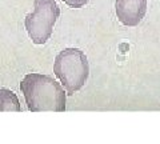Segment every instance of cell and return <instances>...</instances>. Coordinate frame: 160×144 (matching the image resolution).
Instances as JSON below:
<instances>
[{
    "instance_id": "1",
    "label": "cell",
    "mask_w": 160,
    "mask_h": 144,
    "mask_svg": "<svg viewBox=\"0 0 160 144\" xmlns=\"http://www.w3.org/2000/svg\"><path fill=\"white\" fill-rule=\"evenodd\" d=\"M27 107L31 112H64L66 92L51 76L42 73H28L20 83Z\"/></svg>"
},
{
    "instance_id": "2",
    "label": "cell",
    "mask_w": 160,
    "mask_h": 144,
    "mask_svg": "<svg viewBox=\"0 0 160 144\" xmlns=\"http://www.w3.org/2000/svg\"><path fill=\"white\" fill-rule=\"evenodd\" d=\"M53 72L64 86L67 95H73L83 88L89 76L86 53L79 48H66L60 51L55 57Z\"/></svg>"
},
{
    "instance_id": "3",
    "label": "cell",
    "mask_w": 160,
    "mask_h": 144,
    "mask_svg": "<svg viewBox=\"0 0 160 144\" xmlns=\"http://www.w3.org/2000/svg\"><path fill=\"white\" fill-rule=\"evenodd\" d=\"M60 16V8L55 0H35L33 11L28 13L24 26L33 44H46Z\"/></svg>"
},
{
    "instance_id": "4",
    "label": "cell",
    "mask_w": 160,
    "mask_h": 144,
    "mask_svg": "<svg viewBox=\"0 0 160 144\" xmlns=\"http://www.w3.org/2000/svg\"><path fill=\"white\" fill-rule=\"evenodd\" d=\"M115 11L122 24L127 27H136L146 16L147 0H116Z\"/></svg>"
},
{
    "instance_id": "5",
    "label": "cell",
    "mask_w": 160,
    "mask_h": 144,
    "mask_svg": "<svg viewBox=\"0 0 160 144\" xmlns=\"http://www.w3.org/2000/svg\"><path fill=\"white\" fill-rule=\"evenodd\" d=\"M20 102L16 93L7 88H0V112H20Z\"/></svg>"
},
{
    "instance_id": "6",
    "label": "cell",
    "mask_w": 160,
    "mask_h": 144,
    "mask_svg": "<svg viewBox=\"0 0 160 144\" xmlns=\"http://www.w3.org/2000/svg\"><path fill=\"white\" fill-rule=\"evenodd\" d=\"M69 8H82L89 2V0H63Z\"/></svg>"
}]
</instances>
